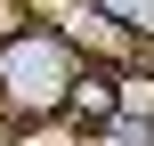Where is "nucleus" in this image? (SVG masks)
I'll return each instance as SVG.
<instances>
[{"instance_id":"obj_4","label":"nucleus","mask_w":154,"mask_h":146,"mask_svg":"<svg viewBox=\"0 0 154 146\" xmlns=\"http://www.w3.org/2000/svg\"><path fill=\"white\" fill-rule=\"evenodd\" d=\"M97 16H114L130 41H154V0H89Z\"/></svg>"},{"instance_id":"obj_5","label":"nucleus","mask_w":154,"mask_h":146,"mask_svg":"<svg viewBox=\"0 0 154 146\" xmlns=\"http://www.w3.org/2000/svg\"><path fill=\"white\" fill-rule=\"evenodd\" d=\"M81 146H154V122H130V114H114L106 130H81Z\"/></svg>"},{"instance_id":"obj_2","label":"nucleus","mask_w":154,"mask_h":146,"mask_svg":"<svg viewBox=\"0 0 154 146\" xmlns=\"http://www.w3.org/2000/svg\"><path fill=\"white\" fill-rule=\"evenodd\" d=\"M81 130H106L122 106H114V65H81V81H73V106H65Z\"/></svg>"},{"instance_id":"obj_3","label":"nucleus","mask_w":154,"mask_h":146,"mask_svg":"<svg viewBox=\"0 0 154 146\" xmlns=\"http://www.w3.org/2000/svg\"><path fill=\"white\" fill-rule=\"evenodd\" d=\"M114 106L130 122H154V73L146 65H114Z\"/></svg>"},{"instance_id":"obj_1","label":"nucleus","mask_w":154,"mask_h":146,"mask_svg":"<svg viewBox=\"0 0 154 146\" xmlns=\"http://www.w3.org/2000/svg\"><path fill=\"white\" fill-rule=\"evenodd\" d=\"M73 81H81V41L73 33L32 24V33H16L0 49V106L16 122H57L73 106Z\"/></svg>"},{"instance_id":"obj_6","label":"nucleus","mask_w":154,"mask_h":146,"mask_svg":"<svg viewBox=\"0 0 154 146\" xmlns=\"http://www.w3.org/2000/svg\"><path fill=\"white\" fill-rule=\"evenodd\" d=\"M16 33H32V16H24V0H0V49H8Z\"/></svg>"}]
</instances>
